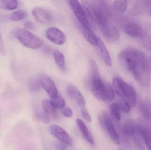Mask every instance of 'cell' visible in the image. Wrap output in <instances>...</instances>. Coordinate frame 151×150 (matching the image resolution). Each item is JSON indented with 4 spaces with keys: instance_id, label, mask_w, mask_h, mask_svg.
<instances>
[{
    "instance_id": "1",
    "label": "cell",
    "mask_w": 151,
    "mask_h": 150,
    "mask_svg": "<svg viewBox=\"0 0 151 150\" xmlns=\"http://www.w3.org/2000/svg\"><path fill=\"white\" fill-rule=\"evenodd\" d=\"M121 63L132 73L136 81L145 90L150 89L151 62L147 55L136 48H126L119 54Z\"/></svg>"
},
{
    "instance_id": "2",
    "label": "cell",
    "mask_w": 151,
    "mask_h": 150,
    "mask_svg": "<svg viewBox=\"0 0 151 150\" xmlns=\"http://www.w3.org/2000/svg\"><path fill=\"white\" fill-rule=\"evenodd\" d=\"M90 86L96 98L104 102H111L114 98V91L110 83L104 82L100 76L97 64L94 60L90 61Z\"/></svg>"
},
{
    "instance_id": "3",
    "label": "cell",
    "mask_w": 151,
    "mask_h": 150,
    "mask_svg": "<svg viewBox=\"0 0 151 150\" xmlns=\"http://www.w3.org/2000/svg\"><path fill=\"white\" fill-rule=\"evenodd\" d=\"M113 86L118 96L127 102L131 106L136 104L137 95L134 89L121 78L115 77L113 80Z\"/></svg>"
},
{
    "instance_id": "4",
    "label": "cell",
    "mask_w": 151,
    "mask_h": 150,
    "mask_svg": "<svg viewBox=\"0 0 151 150\" xmlns=\"http://www.w3.org/2000/svg\"><path fill=\"white\" fill-rule=\"evenodd\" d=\"M13 34L22 45L27 48L37 49L43 44L41 39L25 29L17 28L13 31Z\"/></svg>"
},
{
    "instance_id": "5",
    "label": "cell",
    "mask_w": 151,
    "mask_h": 150,
    "mask_svg": "<svg viewBox=\"0 0 151 150\" xmlns=\"http://www.w3.org/2000/svg\"><path fill=\"white\" fill-rule=\"evenodd\" d=\"M122 130L125 136L133 138L138 148L142 147V139L139 132L137 122L132 119L127 120L123 123Z\"/></svg>"
},
{
    "instance_id": "6",
    "label": "cell",
    "mask_w": 151,
    "mask_h": 150,
    "mask_svg": "<svg viewBox=\"0 0 151 150\" xmlns=\"http://www.w3.org/2000/svg\"><path fill=\"white\" fill-rule=\"evenodd\" d=\"M99 119L100 124L106 129L112 140L115 144L120 145L119 136L109 114L105 111H103Z\"/></svg>"
},
{
    "instance_id": "7",
    "label": "cell",
    "mask_w": 151,
    "mask_h": 150,
    "mask_svg": "<svg viewBox=\"0 0 151 150\" xmlns=\"http://www.w3.org/2000/svg\"><path fill=\"white\" fill-rule=\"evenodd\" d=\"M68 2L81 26L91 28L89 19L83 6L77 1H69Z\"/></svg>"
},
{
    "instance_id": "8",
    "label": "cell",
    "mask_w": 151,
    "mask_h": 150,
    "mask_svg": "<svg viewBox=\"0 0 151 150\" xmlns=\"http://www.w3.org/2000/svg\"><path fill=\"white\" fill-rule=\"evenodd\" d=\"M50 134L58 139L59 141L66 144L67 146H71L73 141L70 135L63 128L58 125H53L49 129Z\"/></svg>"
},
{
    "instance_id": "9",
    "label": "cell",
    "mask_w": 151,
    "mask_h": 150,
    "mask_svg": "<svg viewBox=\"0 0 151 150\" xmlns=\"http://www.w3.org/2000/svg\"><path fill=\"white\" fill-rule=\"evenodd\" d=\"M39 81L40 85L48 94L50 98L58 96V91L54 81L48 76L44 74L41 75Z\"/></svg>"
},
{
    "instance_id": "10",
    "label": "cell",
    "mask_w": 151,
    "mask_h": 150,
    "mask_svg": "<svg viewBox=\"0 0 151 150\" xmlns=\"http://www.w3.org/2000/svg\"><path fill=\"white\" fill-rule=\"evenodd\" d=\"M47 38L52 43L58 45H61L65 43L66 37L63 32L56 27L49 28L46 31Z\"/></svg>"
},
{
    "instance_id": "11",
    "label": "cell",
    "mask_w": 151,
    "mask_h": 150,
    "mask_svg": "<svg viewBox=\"0 0 151 150\" xmlns=\"http://www.w3.org/2000/svg\"><path fill=\"white\" fill-rule=\"evenodd\" d=\"M22 125L19 122L13 127L6 134L4 139V143L7 146H9L13 144H16L20 140L22 134Z\"/></svg>"
},
{
    "instance_id": "12",
    "label": "cell",
    "mask_w": 151,
    "mask_h": 150,
    "mask_svg": "<svg viewBox=\"0 0 151 150\" xmlns=\"http://www.w3.org/2000/svg\"><path fill=\"white\" fill-rule=\"evenodd\" d=\"M32 13L35 20L40 23L48 24L53 20V16L51 13L41 7L34 8L32 11Z\"/></svg>"
},
{
    "instance_id": "13",
    "label": "cell",
    "mask_w": 151,
    "mask_h": 150,
    "mask_svg": "<svg viewBox=\"0 0 151 150\" xmlns=\"http://www.w3.org/2000/svg\"><path fill=\"white\" fill-rule=\"evenodd\" d=\"M139 109L146 125L151 130V99L150 97H146L141 101Z\"/></svg>"
},
{
    "instance_id": "14",
    "label": "cell",
    "mask_w": 151,
    "mask_h": 150,
    "mask_svg": "<svg viewBox=\"0 0 151 150\" xmlns=\"http://www.w3.org/2000/svg\"><path fill=\"white\" fill-rule=\"evenodd\" d=\"M66 92L68 97L76 103L81 109L85 108L86 104L85 99L77 88L73 85H69L67 87Z\"/></svg>"
},
{
    "instance_id": "15",
    "label": "cell",
    "mask_w": 151,
    "mask_h": 150,
    "mask_svg": "<svg viewBox=\"0 0 151 150\" xmlns=\"http://www.w3.org/2000/svg\"><path fill=\"white\" fill-rule=\"evenodd\" d=\"M125 33L132 38L140 39L145 32L139 25L130 22L127 23L124 27Z\"/></svg>"
},
{
    "instance_id": "16",
    "label": "cell",
    "mask_w": 151,
    "mask_h": 150,
    "mask_svg": "<svg viewBox=\"0 0 151 150\" xmlns=\"http://www.w3.org/2000/svg\"><path fill=\"white\" fill-rule=\"evenodd\" d=\"M137 126L142 139L149 150H151V130L143 121L139 119L137 121Z\"/></svg>"
},
{
    "instance_id": "17",
    "label": "cell",
    "mask_w": 151,
    "mask_h": 150,
    "mask_svg": "<svg viewBox=\"0 0 151 150\" xmlns=\"http://www.w3.org/2000/svg\"><path fill=\"white\" fill-rule=\"evenodd\" d=\"M102 33L105 38L110 43H114L117 41L120 35L119 29L113 25H109Z\"/></svg>"
},
{
    "instance_id": "18",
    "label": "cell",
    "mask_w": 151,
    "mask_h": 150,
    "mask_svg": "<svg viewBox=\"0 0 151 150\" xmlns=\"http://www.w3.org/2000/svg\"><path fill=\"white\" fill-rule=\"evenodd\" d=\"M98 44L97 47L99 53L104 62L106 66L111 67L112 66V61L110 54L107 50L106 46L103 41L98 37Z\"/></svg>"
},
{
    "instance_id": "19",
    "label": "cell",
    "mask_w": 151,
    "mask_h": 150,
    "mask_svg": "<svg viewBox=\"0 0 151 150\" xmlns=\"http://www.w3.org/2000/svg\"><path fill=\"white\" fill-rule=\"evenodd\" d=\"M81 31L83 37L87 41L92 45L97 47L98 44V37L96 36L91 28L81 26Z\"/></svg>"
},
{
    "instance_id": "20",
    "label": "cell",
    "mask_w": 151,
    "mask_h": 150,
    "mask_svg": "<svg viewBox=\"0 0 151 150\" xmlns=\"http://www.w3.org/2000/svg\"><path fill=\"white\" fill-rule=\"evenodd\" d=\"M42 107L44 112L46 113L49 116L52 117L54 119H58L59 118V113L57 109L53 105L50 100H43L42 101Z\"/></svg>"
},
{
    "instance_id": "21",
    "label": "cell",
    "mask_w": 151,
    "mask_h": 150,
    "mask_svg": "<svg viewBox=\"0 0 151 150\" xmlns=\"http://www.w3.org/2000/svg\"><path fill=\"white\" fill-rule=\"evenodd\" d=\"M76 122L79 129L81 130L82 134H83V136L85 137V139L91 144H94V139L85 123L80 119H77Z\"/></svg>"
},
{
    "instance_id": "22",
    "label": "cell",
    "mask_w": 151,
    "mask_h": 150,
    "mask_svg": "<svg viewBox=\"0 0 151 150\" xmlns=\"http://www.w3.org/2000/svg\"><path fill=\"white\" fill-rule=\"evenodd\" d=\"M53 56L57 66L61 70L65 71V63L63 54L60 51L56 50L53 52Z\"/></svg>"
},
{
    "instance_id": "23",
    "label": "cell",
    "mask_w": 151,
    "mask_h": 150,
    "mask_svg": "<svg viewBox=\"0 0 151 150\" xmlns=\"http://www.w3.org/2000/svg\"><path fill=\"white\" fill-rule=\"evenodd\" d=\"M19 3L16 0H2L0 1V7L8 10H13L18 7Z\"/></svg>"
},
{
    "instance_id": "24",
    "label": "cell",
    "mask_w": 151,
    "mask_h": 150,
    "mask_svg": "<svg viewBox=\"0 0 151 150\" xmlns=\"http://www.w3.org/2000/svg\"><path fill=\"white\" fill-rule=\"evenodd\" d=\"M111 115L117 121H120L121 119V108L119 102L112 104L110 107Z\"/></svg>"
},
{
    "instance_id": "25",
    "label": "cell",
    "mask_w": 151,
    "mask_h": 150,
    "mask_svg": "<svg viewBox=\"0 0 151 150\" xmlns=\"http://www.w3.org/2000/svg\"><path fill=\"white\" fill-rule=\"evenodd\" d=\"M128 4V1L126 0L115 1L114 2L113 6L114 9L119 13H122L127 10Z\"/></svg>"
},
{
    "instance_id": "26",
    "label": "cell",
    "mask_w": 151,
    "mask_h": 150,
    "mask_svg": "<svg viewBox=\"0 0 151 150\" xmlns=\"http://www.w3.org/2000/svg\"><path fill=\"white\" fill-rule=\"evenodd\" d=\"M147 10L146 1H137L132 10L133 15H138Z\"/></svg>"
},
{
    "instance_id": "27",
    "label": "cell",
    "mask_w": 151,
    "mask_h": 150,
    "mask_svg": "<svg viewBox=\"0 0 151 150\" xmlns=\"http://www.w3.org/2000/svg\"><path fill=\"white\" fill-rule=\"evenodd\" d=\"M50 101L56 109H63L65 105V100L59 95L56 97L51 98Z\"/></svg>"
},
{
    "instance_id": "28",
    "label": "cell",
    "mask_w": 151,
    "mask_h": 150,
    "mask_svg": "<svg viewBox=\"0 0 151 150\" xmlns=\"http://www.w3.org/2000/svg\"><path fill=\"white\" fill-rule=\"evenodd\" d=\"M27 16L26 12L23 10H18L12 12L10 16V18L12 21H18L25 19Z\"/></svg>"
},
{
    "instance_id": "29",
    "label": "cell",
    "mask_w": 151,
    "mask_h": 150,
    "mask_svg": "<svg viewBox=\"0 0 151 150\" xmlns=\"http://www.w3.org/2000/svg\"><path fill=\"white\" fill-rule=\"evenodd\" d=\"M139 41L144 48L151 52V37L149 34L145 32Z\"/></svg>"
},
{
    "instance_id": "30",
    "label": "cell",
    "mask_w": 151,
    "mask_h": 150,
    "mask_svg": "<svg viewBox=\"0 0 151 150\" xmlns=\"http://www.w3.org/2000/svg\"><path fill=\"white\" fill-rule=\"evenodd\" d=\"M35 115L37 119L41 121L45 124H48L50 121L49 116L46 113L40 112L37 113Z\"/></svg>"
},
{
    "instance_id": "31",
    "label": "cell",
    "mask_w": 151,
    "mask_h": 150,
    "mask_svg": "<svg viewBox=\"0 0 151 150\" xmlns=\"http://www.w3.org/2000/svg\"><path fill=\"white\" fill-rule=\"evenodd\" d=\"M40 81L38 82L35 80H32L28 83V87L30 90L35 92L40 89Z\"/></svg>"
},
{
    "instance_id": "32",
    "label": "cell",
    "mask_w": 151,
    "mask_h": 150,
    "mask_svg": "<svg viewBox=\"0 0 151 150\" xmlns=\"http://www.w3.org/2000/svg\"><path fill=\"white\" fill-rule=\"evenodd\" d=\"M119 102L122 111L126 113H128L130 112V111H131V106L127 102L123 100Z\"/></svg>"
},
{
    "instance_id": "33",
    "label": "cell",
    "mask_w": 151,
    "mask_h": 150,
    "mask_svg": "<svg viewBox=\"0 0 151 150\" xmlns=\"http://www.w3.org/2000/svg\"><path fill=\"white\" fill-rule=\"evenodd\" d=\"M61 113L63 116L68 118H71L73 115L72 111L68 107H65V108H63L61 110Z\"/></svg>"
},
{
    "instance_id": "34",
    "label": "cell",
    "mask_w": 151,
    "mask_h": 150,
    "mask_svg": "<svg viewBox=\"0 0 151 150\" xmlns=\"http://www.w3.org/2000/svg\"><path fill=\"white\" fill-rule=\"evenodd\" d=\"M81 114L83 117V119L88 122H91V117L90 114L88 112L87 109L84 108V109H81Z\"/></svg>"
},
{
    "instance_id": "35",
    "label": "cell",
    "mask_w": 151,
    "mask_h": 150,
    "mask_svg": "<svg viewBox=\"0 0 151 150\" xmlns=\"http://www.w3.org/2000/svg\"><path fill=\"white\" fill-rule=\"evenodd\" d=\"M5 53H6V50H5V45L4 43L1 33L0 31V54L4 55L5 54Z\"/></svg>"
},
{
    "instance_id": "36",
    "label": "cell",
    "mask_w": 151,
    "mask_h": 150,
    "mask_svg": "<svg viewBox=\"0 0 151 150\" xmlns=\"http://www.w3.org/2000/svg\"><path fill=\"white\" fill-rule=\"evenodd\" d=\"M67 145L62 142H56L55 143V146L58 150H66L67 148Z\"/></svg>"
},
{
    "instance_id": "37",
    "label": "cell",
    "mask_w": 151,
    "mask_h": 150,
    "mask_svg": "<svg viewBox=\"0 0 151 150\" xmlns=\"http://www.w3.org/2000/svg\"><path fill=\"white\" fill-rule=\"evenodd\" d=\"M24 27L26 30H33L34 29L35 26L32 22L30 21H27L24 23Z\"/></svg>"
},
{
    "instance_id": "38",
    "label": "cell",
    "mask_w": 151,
    "mask_h": 150,
    "mask_svg": "<svg viewBox=\"0 0 151 150\" xmlns=\"http://www.w3.org/2000/svg\"></svg>"
}]
</instances>
